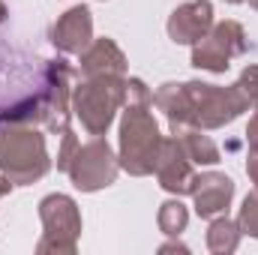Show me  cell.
I'll use <instances>...</instances> for the list:
<instances>
[{
  "label": "cell",
  "mask_w": 258,
  "mask_h": 255,
  "mask_svg": "<svg viewBox=\"0 0 258 255\" xmlns=\"http://www.w3.org/2000/svg\"><path fill=\"white\" fill-rule=\"evenodd\" d=\"M51 171L45 135L30 123L0 120V174L15 186H30Z\"/></svg>",
  "instance_id": "1"
},
{
  "label": "cell",
  "mask_w": 258,
  "mask_h": 255,
  "mask_svg": "<svg viewBox=\"0 0 258 255\" xmlns=\"http://www.w3.org/2000/svg\"><path fill=\"white\" fill-rule=\"evenodd\" d=\"M159 123L144 102H126L120 108V144H117V162L132 177L153 174L156 156H159Z\"/></svg>",
  "instance_id": "2"
},
{
  "label": "cell",
  "mask_w": 258,
  "mask_h": 255,
  "mask_svg": "<svg viewBox=\"0 0 258 255\" xmlns=\"http://www.w3.org/2000/svg\"><path fill=\"white\" fill-rule=\"evenodd\" d=\"M123 105H126V75L84 78L78 87H72V114L81 120L87 135H105Z\"/></svg>",
  "instance_id": "3"
},
{
  "label": "cell",
  "mask_w": 258,
  "mask_h": 255,
  "mask_svg": "<svg viewBox=\"0 0 258 255\" xmlns=\"http://www.w3.org/2000/svg\"><path fill=\"white\" fill-rule=\"evenodd\" d=\"M42 237L36 243V255H75L81 237V210L75 198L63 192H51L39 201Z\"/></svg>",
  "instance_id": "4"
},
{
  "label": "cell",
  "mask_w": 258,
  "mask_h": 255,
  "mask_svg": "<svg viewBox=\"0 0 258 255\" xmlns=\"http://www.w3.org/2000/svg\"><path fill=\"white\" fill-rule=\"evenodd\" d=\"M183 87H186L189 102H192L195 126L204 129V132L234 123L249 108V102L243 99V93L237 90V84L219 87V84H204V81H186Z\"/></svg>",
  "instance_id": "5"
},
{
  "label": "cell",
  "mask_w": 258,
  "mask_h": 255,
  "mask_svg": "<svg viewBox=\"0 0 258 255\" xmlns=\"http://www.w3.org/2000/svg\"><path fill=\"white\" fill-rule=\"evenodd\" d=\"M117 171H120L117 153L111 150V144L102 135H93L87 144H78V150L66 168L72 186L78 192H99L111 186L117 180Z\"/></svg>",
  "instance_id": "6"
},
{
  "label": "cell",
  "mask_w": 258,
  "mask_h": 255,
  "mask_svg": "<svg viewBox=\"0 0 258 255\" xmlns=\"http://www.w3.org/2000/svg\"><path fill=\"white\" fill-rule=\"evenodd\" d=\"M246 48H249V39H246L243 24L228 18V21L213 24L210 33L192 45V66L213 75H225L231 60L246 54Z\"/></svg>",
  "instance_id": "7"
},
{
  "label": "cell",
  "mask_w": 258,
  "mask_h": 255,
  "mask_svg": "<svg viewBox=\"0 0 258 255\" xmlns=\"http://www.w3.org/2000/svg\"><path fill=\"white\" fill-rule=\"evenodd\" d=\"M72 78L75 69L63 57L45 60L42 66V126L54 135H63L72 117Z\"/></svg>",
  "instance_id": "8"
},
{
  "label": "cell",
  "mask_w": 258,
  "mask_h": 255,
  "mask_svg": "<svg viewBox=\"0 0 258 255\" xmlns=\"http://www.w3.org/2000/svg\"><path fill=\"white\" fill-rule=\"evenodd\" d=\"M153 174H156L159 186L165 192H171V195H189L192 180H195V165H192V159L186 156V150H183V144H180L177 135L162 138Z\"/></svg>",
  "instance_id": "9"
},
{
  "label": "cell",
  "mask_w": 258,
  "mask_h": 255,
  "mask_svg": "<svg viewBox=\"0 0 258 255\" xmlns=\"http://www.w3.org/2000/svg\"><path fill=\"white\" fill-rule=\"evenodd\" d=\"M48 39L57 51L63 54H81L93 42V12L90 6H72L51 24Z\"/></svg>",
  "instance_id": "10"
},
{
  "label": "cell",
  "mask_w": 258,
  "mask_h": 255,
  "mask_svg": "<svg viewBox=\"0 0 258 255\" xmlns=\"http://www.w3.org/2000/svg\"><path fill=\"white\" fill-rule=\"evenodd\" d=\"M213 6L210 0H189L183 6H177L171 15H168V39L174 45H195L198 39H204L213 27Z\"/></svg>",
  "instance_id": "11"
},
{
  "label": "cell",
  "mask_w": 258,
  "mask_h": 255,
  "mask_svg": "<svg viewBox=\"0 0 258 255\" xmlns=\"http://www.w3.org/2000/svg\"><path fill=\"white\" fill-rule=\"evenodd\" d=\"M192 207L201 219H213L219 213H225L231 207V198H234V180L222 171H204V174H195L192 180Z\"/></svg>",
  "instance_id": "12"
},
{
  "label": "cell",
  "mask_w": 258,
  "mask_h": 255,
  "mask_svg": "<svg viewBox=\"0 0 258 255\" xmlns=\"http://www.w3.org/2000/svg\"><path fill=\"white\" fill-rule=\"evenodd\" d=\"M81 75L84 78H102V75H126V54L123 48L102 36V39H93L81 54Z\"/></svg>",
  "instance_id": "13"
},
{
  "label": "cell",
  "mask_w": 258,
  "mask_h": 255,
  "mask_svg": "<svg viewBox=\"0 0 258 255\" xmlns=\"http://www.w3.org/2000/svg\"><path fill=\"white\" fill-rule=\"evenodd\" d=\"M153 105L165 114V120L171 126V135H180L183 129L195 126V111H192V102H189V93H186L183 84H177V81L159 84V90L153 93Z\"/></svg>",
  "instance_id": "14"
},
{
  "label": "cell",
  "mask_w": 258,
  "mask_h": 255,
  "mask_svg": "<svg viewBox=\"0 0 258 255\" xmlns=\"http://www.w3.org/2000/svg\"><path fill=\"white\" fill-rule=\"evenodd\" d=\"M240 237H243V231H240L237 219H228L225 213H219V216L210 219V228H207V249L213 255H231L240 246Z\"/></svg>",
  "instance_id": "15"
},
{
  "label": "cell",
  "mask_w": 258,
  "mask_h": 255,
  "mask_svg": "<svg viewBox=\"0 0 258 255\" xmlns=\"http://www.w3.org/2000/svg\"><path fill=\"white\" fill-rule=\"evenodd\" d=\"M180 144H183V150H186V156L192 159V165H216L222 156H219V147L210 141V135H204V129H183L180 135Z\"/></svg>",
  "instance_id": "16"
},
{
  "label": "cell",
  "mask_w": 258,
  "mask_h": 255,
  "mask_svg": "<svg viewBox=\"0 0 258 255\" xmlns=\"http://www.w3.org/2000/svg\"><path fill=\"white\" fill-rule=\"evenodd\" d=\"M156 225H159V231H162L165 237H180V234L186 231V225H189V210H186V204L180 201V195H177V198H168V201L159 207Z\"/></svg>",
  "instance_id": "17"
},
{
  "label": "cell",
  "mask_w": 258,
  "mask_h": 255,
  "mask_svg": "<svg viewBox=\"0 0 258 255\" xmlns=\"http://www.w3.org/2000/svg\"><path fill=\"white\" fill-rule=\"evenodd\" d=\"M237 225H240L243 234H249V237L258 240V189H252L243 198L240 213H237Z\"/></svg>",
  "instance_id": "18"
},
{
  "label": "cell",
  "mask_w": 258,
  "mask_h": 255,
  "mask_svg": "<svg viewBox=\"0 0 258 255\" xmlns=\"http://www.w3.org/2000/svg\"><path fill=\"white\" fill-rule=\"evenodd\" d=\"M234 84H237V90L243 93V99L249 102V108H255L258 105V66L249 63L240 72V78H237Z\"/></svg>",
  "instance_id": "19"
},
{
  "label": "cell",
  "mask_w": 258,
  "mask_h": 255,
  "mask_svg": "<svg viewBox=\"0 0 258 255\" xmlns=\"http://www.w3.org/2000/svg\"><path fill=\"white\" fill-rule=\"evenodd\" d=\"M75 150H78V138H75V132H72V129H66L63 135H60V150H57V171H66V168H69V162H72Z\"/></svg>",
  "instance_id": "20"
},
{
  "label": "cell",
  "mask_w": 258,
  "mask_h": 255,
  "mask_svg": "<svg viewBox=\"0 0 258 255\" xmlns=\"http://www.w3.org/2000/svg\"><path fill=\"white\" fill-rule=\"evenodd\" d=\"M246 144H249L252 153H258V105H255V114L249 117V126H246Z\"/></svg>",
  "instance_id": "21"
},
{
  "label": "cell",
  "mask_w": 258,
  "mask_h": 255,
  "mask_svg": "<svg viewBox=\"0 0 258 255\" xmlns=\"http://www.w3.org/2000/svg\"><path fill=\"white\" fill-rule=\"evenodd\" d=\"M159 252H162V255H165V252H183V255H189V246H186V243H180L177 237H171L168 243H162V246H159Z\"/></svg>",
  "instance_id": "22"
},
{
  "label": "cell",
  "mask_w": 258,
  "mask_h": 255,
  "mask_svg": "<svg viewBox=\"0 0 258 255\" xmlns=\"http://www.w3.org/2000/svg\"><path fill=\"white\" fill-rule=\"evenodd\" d=\"M246 174H249L252 186L258 189V153H252V150H249V159H246Z\"/></svg>",
  "instance_id": "23"
},
{
  "label": "cell",
  "mask_w": 258,
  "mask_h": 255,
  "mask_svg": "<svg viewBox=\"0 0 258 255\" xmlns=\"http://www.w3.org/2000/svg\"><path fill=\"white\" fill-rule=\"evenodd\" d=\"M12 186H15V183H12L6 174H0V198H6V195L12 192Z\"/></svg>",
  "instance_id": "24"
},
{
  "label": "cell",
  "mask_w": 258,
  "mask_h": 255,
  "mask_svg": "<svg viewBox=\"0 0 258 255\" xmlns=\"http://www.w3.org/2000/svg\"><path fill=\"white\" fill-rule=\"evenodd\" d=\"M6 18H9V9H6V3L0 0V24H6Z\"/></svg>",
  "instance_id": "25"
},
{
  "label": "cell",
  "mask_w": 258,
  "mask_h": 255,
  "mask_svg": "<svg viewBox=\"0 0 258 255\" xmlns=\"http://www.w3.org/2000/svg\"><path fill=\"white\" fill-rule=\"evenodd\" d=\"M249 6H252V9L258 12V0H249Z\"/></svg>",
  "instance_id": "26"
},
{
  "label": "cell",
  "mask_w": 258,
  "mask_h": 255,
  "mask_svg": "<svg viewBox=\"0 0 258 255\" xmlns=\"http://www.w3.org/2000/svg\"><path fill=\"white\" fill-rule=\"evenodd\" d=\"M225 3H231V6H237V3H243V0H225Z\"/></svg>",
  "instance_id": "27"
}]
</instances>
